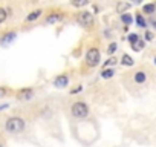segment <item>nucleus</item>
Segmentation results:
<instances>
[{
    "label": "nucleus",
    "instance_id": "7ed1b4c3",
    "mask_svg": "<svg viewBox=\"0 0 156 147\" xmlns=\"http://www.w3.org/2000/svg\"><path fill=\"white\" fill-rule=\"evenodd\" d=\"M100 51L97 48H90L86 54V61L89 66H98L100 64Z\"/></svg>",
    "mask_w": 156,
    "mask_h": 147
},
{
    "label": "nucleus",
    "instance_id": "9b49d317",
    "mask_svg": "<svg viewBox=\"0 0 156 147\" xmlns=\"http://www.w3.org/2000/svg\"><path fill=\"white\" fill-rule=\"evenodd\" d=\"M130 8V3H127V2H119L118 5H116V11L121 14V13H124V11H127Z\"/></svg>",
    "mask_w": 156,
    "mask_h": 147
},
{
    "label": "nucleus",
    "instance_id": "5701e85b",
    "mask_svg": "<svg viewBox=\"0 0 156 147\" xmlns=\"http://www.w3.org/2000/svg\"><path fill=\"white\" fill-rule=\"evenodd\" d=\"M145 40H147V41H151V40H153V34H151L150 31L145 32Z\"/></svg>",
    "mask_w": 156,
    "mask_h": 147
},
{
    "label": "nucleus",
    "instance_id": "393cba45",
    "mask_svg": "<svg viewBox=\"0 0 156 147\" xmlns=\"http://www.w3.org/2000/svg\"><path fill=\"white\" fill-rule=\"evenodd\" d=\"M81 91V86H78V88H75L73 91H72V94H76V92H80Z\"/></svg>",
    "mask_w": 156,
    "mask_h": 147
},
{
    "label": "nucleus",
    "instance_id": "4be33fe9",
    "mask_svg": "<svg viewBox=\"0 0 156 147\" xmlns=\"http://www.w3.org/2000/svg\"><path fill=\"white\" fill-rule=\"evenodd\" d=\"M72 2H73V5L80 6V5H84V3H87V0H72Z\"/></svg>",
    "mask_w": 156,
    "mask_h": 147
},
{
    "label": "nucleus",
    "instance_id": "a878e982",
    "mask_svg": "<svg viewBox=\"0 0 156 147\" xmlns=\"http://www.w3.org/2000/svg\"><path fill=\"white\" fill-rule=\"evenodd\" d=\"M132 2H133L135 5H139V3H142V0H132Z\"/></svg>",
    "mask_w": 156,
    "mask_h": 147
},
{
    "label": "nucleus",
    "instance_id": "cd10ccee",
    "mask_svg": "<svg viewBox=\"0 0 156 147\" xmlns=\"http://www.w3.org/2000/svg\"><path fill=\"white\" fill-rule=\"evenodd\" d=\"M32 2H38V0H32Z\"/></svg>",
    "mask_w": 156,
    "mask_h": 147
},
{
    "label": "nucleus",
    "instance_id": "4468645a",
    "mask_svg": "<svg viewBox=\"0 0 156 147\" xmlns=\"http://www.w3.org/2000/svg\"><path fill=\"white\" fill-rule=\"evenodd\" d=\"M40 16H41V9H37V11L31 13V14L26 17V20H28V22H34V20H37Z\"/></svg>",
    "mask_w": 156,
    "mask_h": 147
},
{
    "label": "nucleus",
    "instance_id": "1a4fd4ad",
    "mask_svg": "<svg viewBox=\"0 0 156 147\" xmlns=\"http://www.w3.org/2000/svg\"><path fill=\"white\" fill-rule=\"evenodd\" d=\"M133 80H135V83H138V84H142V83H145V80H147L145 72H144V70H138V72L135 74Z\"/></svg>",
    "mask_w": 156,
    "mask_h": 147
},
{
    "label": "nucleus",
    "instance_id": "f8f14e48",
    "mask_svg": "<svg viewBox=\"0 0 156 147\" xmlns=\"http://www.w3.org/2000/svg\"><path fill=\"white\" fill-rule=\"evenodd\" d=\"M154 9H156V5H154V3H147V5H144L142 13H145V14H153Z\"/></svg>",
    "mask_w": 156,
    "mask_h": 147
},
{
    "label": "nucleus",
    "instance_id": "f03ea898",
    "mask_svg": "<svg viewBox=\"0 0 156 147\" xmlns=\"http://www.w3.org/2000/svg\"><path fill=\"white\" fill-rule=\"evenodd\" d=\"M70 112H72V115H73L75 118H86V117L89 115V107H87V104L83 103V101H76L75 104H72Z\"/></svg>",
    "mask_w": 156,
    "mask_h": 147
},
{
    "label": "nucleus",
    "instance_id": "39448f33",
    "mask_svg": "<svg viewBox=\"0 0 156 147\" xmlns=\"http://www.w3.org/2000/svg\"><path fill=\"white\" fill-rule=\"evenodd\" d=\"M16 37H17L16 32H8V34H5L2 38H0V45H2V46H8L9 43H12L16 40Z\"/></svg>",
    "mask_w": 156,
    "mask_h": 147
},
{
    "label": "nucleus",
    "instance_id": "6ab92c4d",
    "mask_svg": "<svg viewBox=\"0 0 156 147\" xmlns=\"http://www.w3.org/2000/svg\"><path fill=\"white\" fill-rule=\"evenodd\" d=\"M6 17H8V13L3 8H0V23H3L6 20Z\"/></svg>",
    "mask_w": 156,
    "mask_h": 147
},
{
    "label": "nucleus",
    "instance_id": "bb28decb",
    "mask_svg": "<svg viewBox=\"0 0 156 147\" xmlns=\"http://www.w3.org/2000/svg\"><path fill=\"white\" fill-rule=\"evenodd\" d=\"M153 61H154V64H156V57H154V60H153Z\"/></svg>",
    "mask_w": 156,
    "mask_h": 147
},
{
    "label": "nucleus",
    "instance_id": "aec40b11",
    "mask_svg": "<svg viewBox=\"0 0 156 147\" xmlns=\"http://www.w3.org/2000/svg\"><path fill=\"white\" fill-rule=\"evenodd\" d=\"M138 40H139V35H138V34H129V41H130V45L135 43V41H138Z\"/></svg>",
    "mask_w": 156,
    "mask_h": 147
},
{
    "label": "nucleus",
    "instance_id": "0eeeda50",
    "mask_svg": "<svg viewBox=\"0 0 156 147\" xmlns=\"http://www.w3.org/2000/svg\"><path fill=\"white\" fill-rule=\"evenodd\" d=\"M61 20H63V14H60V13H52L51 16H48V19H46V25H54V23L61 22Z\"/></svg>",
    "mask_w": 156,
    "mask_h": 147
},
{
    "label": "nucleus",
    "instance_id": "412c9836",
    "mask_svg": "<svg viewBox=\"0 0 156 147\" xmlns=\"http://www.w3.org/2000/svg\"><path fill=\"white\" fill-rule=\"evenodd\" d=\"M116 61H118L116 58H113V57H110V58H109V60L106 61V64H104V66H106V67H109V66H113V64H116Z\"/></svg>",
    "mask_w": 156,
    "mask_h": 147
},
{
    "label": "nucleus",
    "instance_id": "2eb2a0df",
    "mask_svg": "<svg viewBox=\"0 0 156 147\" xmlns=\"http://www.w3.org/2000/svg\"><path fill=\"white\" fill-rule=\"evenodd\" d=\"M121 63H122L124 66H133V63H135V61H133V58H132L130 55H127V54H126V55H122Z\"/></svg>",
    "mask_w": 156,
    "mask_h": 147
},
{
    "label": "nucleus",
    "instance_id": "b1692460",
    "mask_svg": "<svg viewBox=\"0 0 156 147\" xmlns=\"http://www.w3.org/2000/svg\"><path fill=\"white\" fill-rule=\"evenodd\" d=\"M5 94H6V89L0 86V98H2V97H5Z\"/></svg>",
    "mask_w": 156,
    "mask_h": 147
},
{
    "label": "nucleus",
    "instance_id": "20e7f679",
    "mask_svg": "<svg viewBox=\"0 0 156 147\" xmlns=\"http://www.w3.org/2000/svg\"><path fill=\"white\" fill-rule=\"evenodd\" d=\"M76 22L80 23L81 26H92L94 25V16L90 14V13H87V11H84V13H80L76 16Z\"/></svg>",
    "mask_w": 156,
    "mask_h": 147
},
{
    "label": "nucleus",
    "instance_id": "dca6fc26",
    "mask_svg": "<svg viewBox=\"0 0 156 147\" xmlns=\"http://www.w3.org/2000/svg\"><path fill=\"white\" fill-rule=\"evenodd\" d=\"M135 20H136V23H138V26H139V28H147V22L144 20V17H142L141 14H136Z\"/></svg>",
    "mask_w": 156,
    "mask_h": 147
},
{
    "label": "nucleus",
    "instance_id": "f257e3e1",
    "mask_svg": "<svg viewBox=\"0 0 156 147\" xmlns=\"http://www.w3.org/2000/svg\"><path fill=\"white\" fill-rule=\"evenodd\" d=\"M5 127H6V130L11 132V133H20V132H23V129H25V121H23L22 118H19V117H11V118L6 120Z\"/></svg>",
    "mask_w": 156,
    "mask_h": 147
},
{
    "label": "nucleus",
    "instance_id": "423d86ee",
    "mask_svg": "<svg viewBox=\"0 0 156 147\" xmlns=\"http://www.w3.org/2000/svg\"><path fill=\"white\" fill-rule=\"evenodd\" d=\"M34 97V91L32 89H22L20 92H19V95H17V98L19 100H25V101H28V100H31Z\"/></svg>",
    "mask_w": 156,
    "mask_h": 147
},
{
    "label": "nucleus",
    "instance_id": "f3484780",
    "mask_svg": "<svg viewBox=\"0 0 156 147\" xmlns=\"http://www.w3.org/2000/svg\"><path fill=\"white\" fill-rule=\"evenodd\" d=\"M113 74H115V70L113 69H103V72H101V77L103 78H112L113 77Z\"/></svg>",
    "mask_w": 156,
    "mask_h": 147
},
{
    "label": "nucleus",
    "instance_id": "9d476101",
    "mask_svg": "<svg viewBox=\"0 0 156 147\" xmlns=\"http://www.w3.org/2000/svg\"><path fill=\"white\" fill-rule=\"evenodd\" d=\"M144 46H145V41H144L142 38H139L138 41H135V43H132V48H133V51H136V52H139V51H142V49H144Z\"/></svg>",
    "mask_w": 156,
    "mask_h": 147
},
{
    "label": "nucleus",
    "instance_id": "c85d7f7f",
    "mask_svg": "<svg viewBox=\"0 0 156 147\" xmlns=\"http://www.w3.org/2000/svg\"><path fill=\"white\" fill-rule=\"evenodd\" d=\"M0 147H3V145H2V144H0Z\"/></svg>",
    "mask_w": 156,
    "mask_h": 147
},
{
    "label": "nucleus",
    "instance_id": "a211bd4d",
    "mask_svg": "<svg viewBox=\"0 0 156 147\" xmlns=\"http://www.w3.org/2000/svg\"><path fill=\"white\" fill-rule=\"evenodd\" d=\"M116 49H118V45L116 43H110L109 48H107V54H113V52H116Z\"/></svg>",
    "mask_w": 156,
    "mask_h": 147
},
{
    "label": "nucleus",
    "instance_id": "ddd939ff",
    "mask_svg": "<svg viewBox=\"0 0 156 147\" xmlns=\"http://www.w3.org/2000/svg\"><path fill=\"white\" fill-rule=\"evenodd\" d=\"M121 22H122V23H126V25L129 26V25H132V23H133V17H132L130 14L122 13V14H121Z\"/></svg>",
    "mask_w": 156,
    "mask_h": 147
},
{
    "label": "nucleus",
    "instance_id": "6e6552de",
    "mask_svg": "<svg viewBox=\"0 0 156 147\" xmlns=\"http://www.w3.org/2000/svg\"><path fill=\"white\" fill-rule=\"evenodd\" d=\"M67 83H69V78H67L66 75H60V77H57V78L54 80V86H55V88H66Z\"/></svg>",
    "mask_w": 156,
    "mask_h": 147
}]
</instances>
